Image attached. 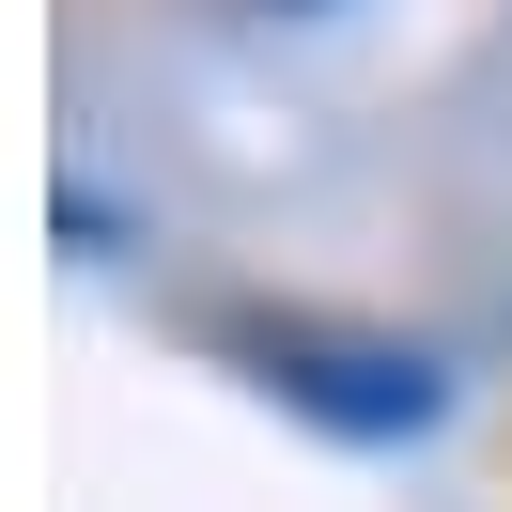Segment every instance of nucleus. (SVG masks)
Instances as JSON below:
<instances>
[{
  "instance_id": "f257e3e1",
  "label": "nucleus",
  "mask_w": 512,
  "mask_h": 512,
  "mask_svg": "<svg viewBox=\"0 0 512 512\" xmlns=\"http://www.w3.org/2000/svg\"><path fill=\"white\" fill-rule=\"evenodd\" d=\"M233 357H249V388H280L295 419H326L357 450L435 435V404H450V373L404 326H342V311H233Z\"/></svg>"
}]
</instances>
